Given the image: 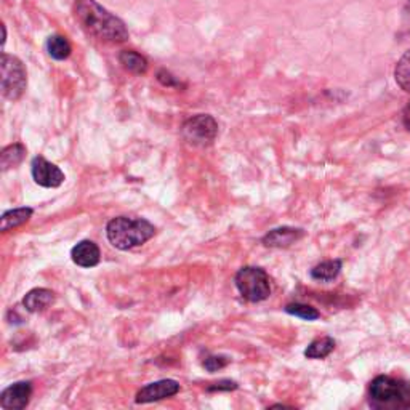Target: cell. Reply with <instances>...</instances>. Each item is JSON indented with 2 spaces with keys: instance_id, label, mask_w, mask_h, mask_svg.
Returning a JSON list of instances; mask_svg holds the SVG:
<instances>
[{
  "instance_id": "obj_10",
  "label": "cell",
  "mask_w": 410,
  "mask_h": 410,
  "mask_svg": "<svg viewBox=\"0 0 410 410\" xmlns=\"http://www.w3.org/2000/svg\"><path fill=\"white\" fill-rule=\"evenodd\" d=\"M73 262L80 268H95L101 258L99 247L93 241H82L71 250Z\"/></svg>"
},
{
  "instance_id": "obj_19",
  "label": "cell",
  "mask_w": 410,
  "mask_h": 410,
  "mask_svg": "<svg viewBox=\"0 0 410 410\" xmlns=\"http://www.w3.org/2000/svg\"><path fill=\"white\" fill-rule=\"evenodd\" d=\"M395 77L397 85L401 87L404 92L410 93V50H407V52L402 55V58L399 59L395 71Z\"/></svg>"
},
{
  "instance_id": "obj_5",
  "label": "cell",
  "mask_w": 410,
  "mask_h": 410,
  "mask_svg": "<svg viewBox=\"0 0 410 410\" xmlns=\"http://www.w3.org/2000/svg\"><path fill=\"white\" fill-rule=\"evenodd\" d=\"M2 93L10 101H16L23 97L27 85L24 64L13 55L2 53Z\"/></svg>"
},
{
  "instance_id": "obj_3",
  "label": "cell",
  "mask_w": 410,
  "mask_h": 410,
  "mask_svg": "<svg viewBox=\"0 0 410 410\" xmlns=\"http://www.w3.org/2000/svg\"><path fill=\"white\" fill-rule=\"evenodd\" d=\"M370 406L381 410L410 407V385L391 376H376L369 388Z\"/></svg>"
},
{
  "instance_id": "obj_24",
  "label": "cell",
  "mask_w": 410,
  "mask_h": 410,
  "mask_svg": "<svg viewBox=\"0 0 410 410\" xmlns=\"http://www.w3.org/2000/svg\"><path fill=\"white\" fill-rule=\"evenodd\" d=\"M404 125H406V129L410 132V104L404 111Z\"/></svg>"
},
{
  "instance_id": "obj_23",
  "label": "cell",
  "mask_w": 410,
  "mask_h": 410,
  "mask_svg": "<svg viewBox=\"0 0 410 410\" xmlns=\"http://www.w3.org/2000/svg\"><path fill=\"white\" fill-rule=\"evenodd\" d=\"M157 79H159L160 84L165 85V87H180L181 85L174 76H171L170 73H167V71H159Z\"/></svg>"
},
{
  "instance_id": "obj_21",
  "label": "cell",
  "mask_w": 410,
  "mask_h": 410,
  "mask_svg": "<svg viewBox=\"0 0 410 410\" xmlns=\"http://www.w3.org/2000/svg\"><path fill=\"white\" fill-rule=\"evenodd\" d=\"M229 364V359L226 356H207L204 359V367L208 372H218V370L225 369Z\"/></svg>"
},
{
  "instance_id": "obj_15",
  "label": "cell",
  "mask_w": 410,
  "mask_h": 410,
  "mask_svg": "<svg viewBox=\"0 0 410 410\" xmlns=\"http://www.w3.org/2000/svg\"><path fill=\"white\" fill-rule=\"evenodd\" d=\"M26 156V148L21 145V143H15V145L7 146L0 154V167H2L3 171H7L8 169H15L23 162V159Z\"/></svg>"
},
{
  "instance_id": "obj_18",
  "label": "cell",
  "mask_w": 410,
  "mask_h": 410,
  "mask_svg": "<svg viewBox=\"0 0 410 410\" xmlns=\"http://www.w3.org/2000/svg\"><path fill=\"white\" fill-rule=\"evenodd\" d=\"M47 52L53 59L63 61L66 58H69V55H71V52H73V48H71V43L68 42V38H66V37H63V36H52L48 38V42H47Z\"/></svg>"
},
{
  "instance_id": "obj_9",
  "label": "cell",
  "mask_w": 410,
  "mask_h": 410,
  "mask_svg": "<svg viewBox=\"0 0 410 410\" xmlns=\"http://www.w3.org/2000/svg\"><path fill=\"white\" fill-rule=\"evenodd\" d=\"M180 393V383L176 380H159L154 383H149L143 386L140 391L136 393L135 401L136 404H149L162 401V399H169L171 396L178 395Z\"/></svg>"
},
{
  "instance_id": "obj_13",
  "label": "cell",
  "mask_w": 410,
  "mask_h": 410,
  "mask_svg": "<svg viewBox=\"0 0 410 410\" xmlns=\"http://www.w3.org/2000/svg\"><path fill=\"white\" fill-rule=\"evenodd\" d=\"M32 213H34V210L29 207L8 210V212H5L2 215V218H0V231L8 232L15 228H18V226L27 223V221L31 220Z\"/></svg>"
},
{
  "instance_id": "obj_22",
  "label": "cell",
  "mask_w": 410,
  "mask_h": 410,
  "mask_svg": "<svg viewBox=\"0 0 410 410\" xmlns=\"http://www.w3.org/2000/svg\"><path fill=\"white\" fill-rule=\"evenodd\" d=\"M232 390H237V383L231 380H221L207 388V391H232Z\"/></svg>"
},
{
  "instance_id": "obj_4",
  "label": "cell",
  "mask_w": 410,
  "mask_h": 410,
  "mask_svg": "<svg viewBox=\"0 0 410 410\" xmlns=\"http://www.w3.org/2000/svg\"><path fill=\"white\" fill-rule=\"evenodd\" d=\"M234 284L243 300L250 303L264 302L271 295L269 276L262 268L246 266L239 269L234 278Z\"/></svg>"
},
{
  "instance_id": "obj_17",
  "label": "cell",
  "mask_w": 410,
  "mask_h": 410,
  "mask_svg": "<svg viewBox=\"0 0 410 410\" xmlns=\"http://www.w3.org/2000/svg\"><path fill=\"white\" fill-rule=\"evenodd\" d=\"M119 61L124 68L133 74H145L148 71V61L140 53L133 52V50H124L119 55Z\"/></svg>"
},
{
  "instance_id": "obj_1",
  "label": "cell",
  "mask_w": 410,
  "mask_h": 410,
  "mask_svg": "<svg viewBox=\"0 0 410 410\" xmlns=\"http://www.w3.org/2000/svg\"><path fill=\"white\" fill-rule=\"evenodd\" d=\"M76 18L84 26V29L101 41L125 42L129 38V31L118 16L111 15L95 0H77Z\"/></svg>"
},
{
  "instance_id": "obj_11",
  "label": "cell",
  "mask_w": 410,
  "mask_h": 410,
  "mask_svg": "<svg viewBox=\"0 0 410 410\" xmlns=\"http://www.w3.org/2000/svg\"><path fill=\"white\" fill-rule=\"evenodd\" d=\"M304 236L303 229L297 228H289V226H284V228H278L269 231L268 234L263 237V243L266 247L273 248H285L290 247L292 243H295L302 239Z\"/></svg>"
},
{
  "instance_id": "obj_14",
  "label": "cell",
  "mask_w": 410,
  "mask_h": 410,
  "mask_svg": "<svg viewBox=\"0 0 410 410\" xmlns=\"http://www.w3.org/2000/svg\"><path fill=\"white\" fill-rule=\"evenodd\" d=\"M341 266V260H327V262L314 266L311 269V278L320 282H330L338 278Z\"/></svg>"
},
{
  "instance_id": "obj_6",
  "label": "cell",
  "mask_w": 410,
  "mask_h": 410,
  "mask_svg": "<svg viewBox=\"0 0 410 410\" xmlns=\"http://www.w3.org/2000/svg\"><path fill=\"white\" fill-rule=\"evenodd\" d=\"M181 135L188 145L196 148L210 146L218 135V124L212 115L199 114L188 119L181 127Z\"/></svg>"
},
{
  "instance_id": "obj_20",
  "label": "cell",
  "mask_w": 410,
  "mask_h": 410,
  "mask_svg": "<svg viewBox=\"0 0 410 410\" xmlns=\"http://www.w3.org/2000/svg\"><path fill=\"white\" fill-rule=\"evenodd\" d=\"M285 313H289L295 318H300L304 320H316L319 319V311L309 304H303V303H290L285 306Z\"/></svg>"
},
{
  "instance_id": "obj_8",
  "label": "cell",
  "mask_w": 410,
  "mask_h": 410,
  "mask_svg": "<svg viewBox=\"0 0 410 410\" xmlns=\"http://www.w3.org/2000/svg\"><path fill=\"white\" fill-rule=\"evenodd\" d=\"M32 396L31 381H16L0 393V407L5 410H23Z\"/></svg>"
},
{
  "instance_id": "obj_2",
  "label": "cell",
  "mask_w": 410,
  "mask_h": 410,
  "mask_svg": "<svg viewBox=\"0 0 410 410\" xmlns=\"http://www.w3.org/2000/svg\"><path fill=\"white\" fill-rule=\"evenodd\" d=\"M156 234V228L145 218L118 217L106 226L108 241L119 250H130L148 242Z\"/></svg>"
},
{
  "instance_id": "obj_12",
  "label": "cell",
  "mask_w": 410,
  "mask_h": 410,
  "mask_svg": "<svg viewBox=\"0 0 410 410\" xmlns=\"http://www.w3.org/2000/svg\"><path fill=\"white\" fill-rule=\"evenodd\" d=\"M55 303V293L48 289H32L24 295L23 306L29 313H42Z\"/></svg>"
},
{
  "instance_id": "obj_16",
  "label": "cell",
  "mask_w": 410,
  "mask_h": 410,
  "mask_svg": "<svg viewBox=\"0 0 410 410\" xmlns=\"http://www.w3.org/2000/svg\"><path fill=\"white\" fill-rule=\"evenodd\" d=\"M335 350V340L332 337H320L309 343L304 350V356L308 359H324Z\"/></svg>"
},
{
  "instance_id": "obj_7",
  "label": "cell",
  "mask_w": 410,
  "mask_h": 410,
  "mask_svg": "<svg viewBox=\"0 0 410 410\" xmlns=\"http://www.w3.org/2000/svg\"><path fill=\"white\" fill-rule=\"evenodd\" d=\"M31 174L34 181L42 188H58L66 180V176L59 167L41 156L34 157V160H32Z\"/></svg>"
}]
</instances>
